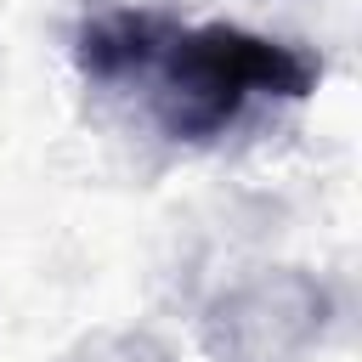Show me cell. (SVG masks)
Returning a JSON list of instances; mask_svg holds the SVG:
<instances>
[{
	"label": "cell",
	"mask_w": 362,
	"mask_h": 362,
	"mask_svg": "<svg viewBox=\"0 0 362 362\" xmlns=\"http://www.w3.org/2000/svg\"><path fill=\"white\" fill-rule=\"evenodd\" d=\"M328 328V294L283 266L226 288L204 311V351L215 362H300Z\"/></svg>",
	"instance_id": "cell-2"
},
{
	"label": "cell",
	"mask_w": 362,
	"mask_h": 362,
	"mask_svg": "<svg viewBox=\"0 0 362 362\" xmlns=\"http://www.w3.org/2000/svg\"><path fill=\"white\" fill-rule=\"evenodd\" d=\"M153 119L170 141H209L221 136L243 102L277 96L300 102L317 90L322 62L305 45L249 34L238 23H204V28H175V40L153 62Z\"/></svg>",
	"instance_id": "cell-1"
},
{
	"label": "cell",
	"mask_w": 362,
	"mask_h": 362,
	"mask_svg": "<svg viewBox=\"0 0 362 362\" xmlns=\"http://www.w3.org/2000/svg\"><path fill=\"white\" fill-rule=\"evenodd\" d=\"M181 23L158 17V11H102L74 34V62L90 85H124V79H147L158 51L175 40Z\"/></svg>",
	"instance_id": "cell-3"
}]
</instances>
